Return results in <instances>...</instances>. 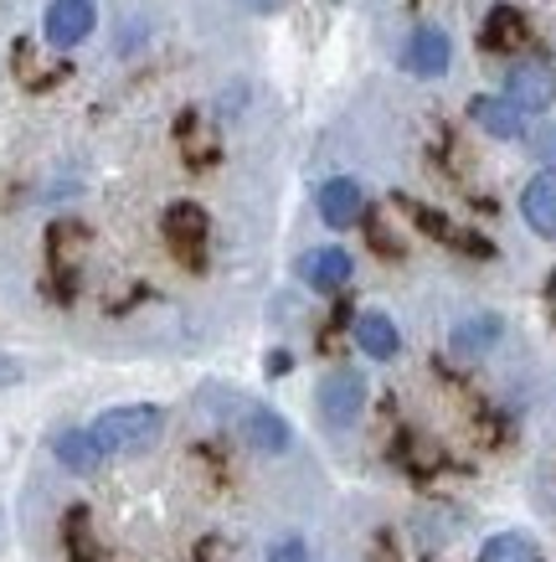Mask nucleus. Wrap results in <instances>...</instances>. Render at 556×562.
I'll use <instances>...</instances> for the list:
<instances>
[{"label": "nucleus", "instance_id": "1", "mask_svg": "<svg viewBox=\"0 0 556 562\" xmlns=\"http://www.w3.org/2000/svg\"><path fill=\"white\" fill-rule=\"evenodd\" d=\"M160 428H166V413L150 408V403H129V408L99 413L88 424V434L99 439L103 454H139V449H150L160 439Z\"/></svg>", "mask_w": 556, "mask_h": 562}, {"label": "nucleus", "instance_id": "24", "mask_svg": "<svg viewBox=\"0 0 556 562\" xmlns=\"http://www.w3.org/2000/svg\"><path fill=\"white\" fill-rule=\"evenodd\" d=\"M330 5H340V0H330Z\"/></svg>", "mask_w": 556, "mask_h": 562}, {"label": "nucleus", "instance_id": "7", "mask_svg": "<svg viewBox=\"0 0 556 562\" xmlns=\"http://www.w3.org/2000/svg\"><path fill=\"white\" fill-rule=\"evenodd\" d=\"M299 279L320 294L345 290V284H351V254H345V248H309V254L299 258Z\"/></svg>", "mask_w": 556, "mask_h": 562}, {"label": "nucleus", "instance_id": "6", "mask_svg": "<svg viewBox=\"0 0 556 562\" xmlns=\"http://www.w3.org/2000/svg\"><path fill=\"white\" fill-rule=\"evenodd\" d=\"M506 99L521 109V114H541L556 103V72L546 63H515L506 78Z\"/></svg>", "mask_w": 556, "mask_h": 562}, {"label": "nucleus", "instance_id": "5", "mask_svg": "<svg viewBox=\"0 0 556 562\" xmlns=\"http://www.w3.org/2000/svg\"><path fill=\"white\" fill-rule=\"evenodd\" d=\"M93 21H99V5H93V0H52L47 16H42V32H47V42L57 52H68L93 32Z\"/></svg>", "mask_w": 556, "mask_h": 562}, {"label": "nucleus", "instance_id": "9", "mask_svg": "<svg viewBox=\"0 0 556 562\" xmlns=\"http://www.w3.org/2000/svg\"><path fill=\"white\" fill-rule=\"evenodd\" d=\"M469 120L495 139H521L525 135V114L510 99H495V93H479L469 99Z\"/></svg>", "mask_w": 556, "mask_h": 562}, {"label": "nucleus", "instance_id": "20", "mask_svg": "<svg viewBox=\"0 0 556 562\" xmlns=\"http://www.w3.org/2000/svg\"><path fill=\"white\" fill-rule=\"evenodd\" d=\"M269 562H309V547H304L299 537H284V542L269 552Z\"/></svg>", "mask_w": 556, "mask_h": 562}, {"label": "nucleus", "instance_id": "4", "mask_svg": "<svg viewBox=\"0 0 556 562\" xmlns=\"http://www.w3.org/2000/svg\"><path fill=\"white\" fill-rule=\"evenodd\" d=\"M454 63V42L443 26H418V32L402 42V68L412 78H443Z\"/></svg>", "mask_w": 556, "mask_h": 562}, {"label": "nucleus", "instance_id": "8", "mask_svg": "<svg viewBox=\"0 0 556 562\" xmlns=\"http://www.w3.org/2000/svg\"><path fill=\"white\" fill-rule=\"evenodd\" d=\"M407 206V217L418 222L428 238H439V243H449V248H464L469 258H495V248H489L479 233H464V227H454V222L443 217V212H433V206H422V202H402Z\"/></svg>", "mask_w": 556, "mask_h": 562}, {"label": "nucleus", "instance_id": "12", "mask_svg": "<svg viewBox=\"0 0 556 562\" xmlns=\"http://www.w3.org/2000/svg\"><path fill=\"white\" fill-rule=\"evenodd\" d=\"M361 212H366V196H361V187H355L351 176H336V181L320 187V217L330 227H355Z\"/></svg>", "mask_w": 556, "mask_h": 562}, {"label": "nucleus", "instance_id": "22", "mask_svg": "<svg viewBox=\"0 0 556 562\" xmlns=\"http://www.w3.org/2000/svg\"><path fill=\"white\" fill-rule=\"evenodd\" d=\"M248 5H253V11H284L288 0H248Z\"/></svg>", "mask_w": 556, "mask_h": 562}, {"label": "nucleus", "instance_id": "17", "mask_svg": "<svg viewBox=\"0 0 556 562\" xmlns=\"http://www.w3.org/2000/svg\"><path fill=\"white\" fill-rule=\"evenodd\" d=\"M500 315H474V321H464L454 330V351L458 357H479V351H489V346L500 341Z\"/></svg>", "mask_w": 556, "mask_h": 562}, {"label": "nucleus", "instance_id": "15", "mask_svg": "<svg viewBox=\"0 0 556 562\" xmlns=\"http://www.w3.org/2000/svg\"><path fill=\"white\" fill-rule=\"evenodd\" d=\"M479 42H485L489 52H521L525 16L515 11V5H495V11L485 16V32H479Z\"/></svg>", "mask_w": 556, "mask_h": 562}, {"label": "nucleus", "instance_id": "14", "mask_svg": "<svg viewBox=\"0 0 556 562\" xmlns=\"http://www.w3.org/2000/svg\"><path fill=\"white\" fill-rule=\"evenodd\" d=\"M242 434H248V443L263 449V454H284L288 443H294L288 424L273 408H242Z\"/></svg>", "mask_w": 556, "mask_h": 562}, {"label": "nucleus", "instance_id": "19", "mask_svg": "<svg viewBox=\"0 0 556 562\" xmlns=\"http://www.w3.org/2000/svg\"><path fill=\"white\" fill-rule=\"evenodd\" d=\"M531 150H536V160L556 176V124H546V130H536V135H531Z\"/></svg>", "mask_w": 556, "mask_h": 562}, {"label": "nucleus", "instance_id": "13", "mask_svg": "<svg viewBox=\"0 0 556 562\" xmlns=\"http://www.w3.org/2000/svg\"><path fill=\"white\" fill-rule=\"evenodd\" d=\"M351 336H355V346H361L366 357H376V361H392L397 351H402V336H397V325H392L382 310H366V315H355Z\"/></svg>", "mask_w": 556, "mask_h": 562}, {"label": "nucleus", "instance_id": "18", "mask_svg": "<svg viewBox=\"0 0 556 562\" xmlns=\"http://www.w3.org/2000/svg\"><path fill=\"white\" fill-rule=\"evenodd\" d=\"M63 542H68L72 562H99V542H93V521H88L83 506H72L68 521H63Z\"/></svg>", "mask_w": 556, "mask_h": 562}, {"label": "nucleus", "instance_id": "10", "mask_svg": "<svg viewBox=\"0 0 556 562\" xmlns=\"http://www.w3.org/2000/svg\"><path fill=\"white\" fill-rule=\"evenodd\" d=\"M521 217L531 222V233H536V238H556V176L552 171H541L536 181H525Z\"/></svg>", "mask_w": 556, "mask_h": 562}, {"label": "nucleus", "instance_id": "3", "mask_svg": "<svg viewBox=\"0 0 556 562\" xmlns=\"http://www.w3.org/2000/svg\"><path fill=\"white\" fill-rule=\"evenodd\" d=\"M366 408V376L351 372V367H340L320 382V418L330 428H351Z\"/></svg>", "mask_w": 556, "mask_h": 562}, {"label": "nucleus", "instance_id": "16", "mask_svg": "<svg viewBox=\"0 0 556 562\" xmlns=\"http://www.w3.org/2000/svg\"><path fill=\"white\" fill-rule=\"evenodd\" d=\"M479 562H541V547L525 531H500L479 547Z\"/></svg>", "mask_w": 556, "mask_h": 562}, {"label": "nucleus", "instance_id": "2", "mask_svg": "<svg viewBox=\"0 0 556 562\" xmlns=\"http://www.w3.org/2000/svg\"><path fill=\"white\" fill-rule=\"evenodd\" d=\"M166 243H170V254L181 258V263H191V269H202V258H206V238H212V217H206L196 202H175L166 206Z\"/></svg>", "mask_w": 556, "mask_h": 562}, {"label": "nucleus", "instance_id": "21", "mask_svg": "<svg viewBox=\"0 0 556 562\" xmlns=\"http://www.w3.org/2000/svg\"><path fill=\"white\" fill-rule=\"evenodd\" d=\"M16 382H21V361H11L0 351V387H16Z\"/></svg>", "mask_w": 556, "mask_h": 562}, {"label": "nucleus", "instance_id": "23", "mask_svg": "<svg viewBox=\"0 0 556 562\" xmlns=\"http://www.w3.org/2000/svg\"><path fill=\"white\" fill-rule=\"evenodd\" d=\"M376 562H392V547H387V537H376Z\"/></svg>", "mask_w": 556, "mask_h": 562}, {"label": "nucleus", "instance_id": "11", "mask_svg": "<svg viewBox=\"0 0 556 562\" xmlns=\"http://www.w3.org/2000/svg\"><path fill=\"white\" fill-rule=\"evenodd\" d=\"M52 454H57V464H68L72 475H93V470L109 460L88 428H63V434H52Z\"/></svg>", "mask_w": 556, "mask_h": 562}]
</instances>
